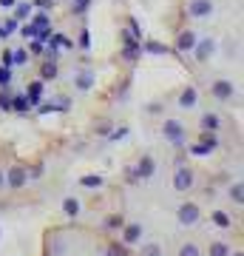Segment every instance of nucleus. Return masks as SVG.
I'll list each match as a JSON object with an SVG mask.
<instances>
[{
	"label": "nucleus",
	"mask_w": 244,
	"mask_h": 256,
	"mask_svg": "<svg viewBox=\"0 0 244 256\" xmlns=\"http://www.w3.org/2000/svg\"><path fill=\"white\" fill-rule=\"evenodd\" d=\"M193 182H196V176H193V171H190V168L179 165V168L173 171V188H176L179 194H188L190 188H193Z\"/></svg>",
	"instance_id": "nucleus-1"
},
{
	"label": "nucleus",
	"mask_w": 244,
	"mask_h": 256,
	"mask_svg": "<svg viewBox=\"0 0 244 256\" xmlns=\"http://www.w3.org/2000/svg\"><path fill=\"white\" fill-rule=\"evenodd\" d=\"M176 216H179V225H196L199 222V216H202V210H199V205L196 202H182L179 205V210H176Z\"/></svg>",
	"instance_id": "nucleus-2"
},
{
	"label": "nucleus",
	"mask_w": 244,
	"mask_h": 256,
	"mask_svg": "<svg viewBox=\"0 0 244 256\" xmlns=\"http://www.w3.org/2000/svg\"><path fill=\"white\" fill-rule=\"evenodd\" d=\"M142 225H139V222H122V236H119V242H125L128 248L131 245H136V242H139V239H142Z\"/></svg>",
	"instance_id": "nucleus-3"
},
{
	"label": "nucleus",
	"mask_w": 244,
	"mask_h": 256,
	"mask_svg": "<svg viewBox=\"0 0 244 256\" xmlns=\"http://www.w3.org/2000/svg\"><path fill=\"white\" fill-rule=\"evenodd\" d=\"M210 220H213L216 228H233V216H230L227 210H213V216H210Z\"/></svg>",
	"instance_id": "nucleus-4"
},
{
	"label": "nucleus",
	"mask_w": 244,
	"mask_h": 256,
	"mask_svg": "<svg viewBox=\"0 0 244 256\" xmlns=\"http://www.w3.org/2000/svg\"><path fill=\"white\" fill-rule=\"evenodd\" d=\"M208 256H230V245L222 242V239H213L208 248Z\"/></svg>",
	"instance_id": "nucleus-5"
},
{
	"label": "nucleus",
	"mask_w": 244,
	"mask_h": 256,
	"mask_svg": "<svg viewBox=\"0 0 244 256\" xmlns=\"http://www.w3.org/2000/svg\"><path fill=\"white\" fill-rule=\"evenodd\" d=\"M179 256H202V250H199L196 242H185V245L179 248Z\"/></svg>",
	"instance_id": "nucleus-6"
},
{
	"label": "nucleus",
	"mask_w": 244,
	"mask_h": 256,
	"mask_svg": "<svg viewBox=\"0 0 244 256\" xmlns=\"http://www.w3.org/2000/svg\"><path fill=\"white\" fill-rule=\"evenodd\" d=\"M139 256H162V248L156 245V242H145L142 254H139Z\"/></svg>",
	"instance_id": "nucleus-7"
},
{
	"label": "nucleus",
	"mask_w": 244,
	"mask_h": 256,
	"mask_svg": "<svg viewBox=\"0 0 244 256\" xmlns=\"http://www.w3.org/2000/svg\"><path fill=\"white\" fill-rule=\"evenodd\" d=\"M65 216H80V202L77 200H65Z\"/></svg>",
	"instance_id": "nucleus-8"
},
{
	"label": "nucleus",
	"mask_w": 244,
	"mask_h": 256,
	"mask_svg": "<svg viewBox=\"0 0 244 256\" xmlns=\"http://www.w3.org/2000/svg\"><path fill=\"white\" fill-rule=\"evenodd\" d=\"M23 180H26V174H23L20 168H14V171H11V185L17 188V185H23Z\"/></svg>",
	"instance_id": "nucleus-9"
},
{
	"label": "nucleus",
	"mask_w": 244,
	"mask_h": 256,
	"mask_svg": "<svg viewBox=\"0 0 244 256\" xmlns=\"http://www.w3.org/2000/svg\"><path fill=\"white\" fill-rule=\"evenodd\" d=\"M82 185H88V188H94V185H97V188H100L102 180H100V176H85V180H82Z\"/></svg>",
	"instance_id": "nucleus-10"
},
{
	"label": "nucleus",
	"mask_w": 244,
	"mask_h": 256,
	"mask_svg": "<svg viewBox=\"0 0 244 256\" xmlns=\"http://www.w3.org/2000/svg\"><path fill=\"white\" fill-rule=\"evenodd\" d=\"M230 256H244V254H242V250H236V254H233V250H230Z\"/></svg>",
	"instance_id": "nucleus-11"
}]
</instances>
